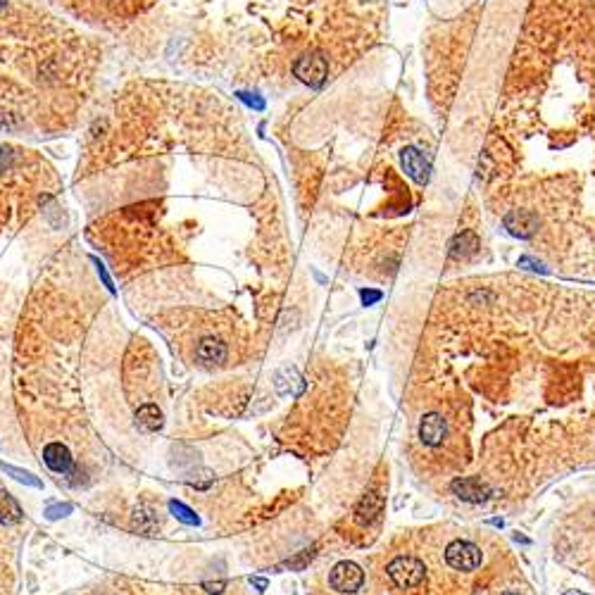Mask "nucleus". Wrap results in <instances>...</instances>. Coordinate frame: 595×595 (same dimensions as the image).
Masks as SVG:
<instances>
[{
  "label": "nucleus",
  "mask_w": 595,
  "mask_h": 595,
  "mask_svg": "<svg viewBox=\"0 0 595 595\" xmlns=\"http://www.w3.org/2000/svg\"><path fill=\"white\" fill-rule=\"evenodd\" d=\"M386 574L400 591H415V588H419L427 581V566H424V562L419 557L398 555V557L388 562Z\"/></svg>",
  "instance_id": "obj_1"
},
{
  "label": "nucleus",
  "mask_w": 595,
  "mask_h": 595,
  "mask_svg": "<svg viewBox=\"0 0 595 595\" xmlns=\"http://www.w3.org/2000/svg\"><path fill=\"white\" fill-rule=\"evenodd\" d=\"M328 586L336 593H357L365 586V571H362L360 564L343 560V562L333 564V569L328 571Z\"/></svg>",
  "instance_id": "obj_2"
},
{
  "label": "nucleus",
  "mask_w": 595,
  "mask_h": 595,
  "mask_svg": "<svg viewBox=\"0 0 595 595\" xmlns=\"http://www.w3.org/2000/svg\"><path fill=\"white\" fill-rule=\"evenodd\" d=\"M481 560H484L481 548L469 541H462V538L450 541L445 548V562L457 571H474L476 566H481Z\"/></svg>",
  "instance_id": "obj_3"
},
{
  "label": "nucleus",
  "mask_w": 595,
  "mask_h": 595,
  "mask_svg": "<svg viewBox=\"0 0 595 595\" xmlns=\"http://www.w3.org/2000/svg\"><path fill=\"white\" fill-rule=\"evenodd\" d=\"M293 72L310 88H322L328 77V62L322 53H308L293 65Z\"/></svg>",
  "instance_id": "obj_4"
},
{
  "label": "nucleus",
  "mask_w": 595,
  "mask_h": 595,
  "mask_svg": "<svg viewBox=\"0 0 595 595\" xmlns=\"http://www.w3.org/2000/svg\"><path fill=\"white\" fill-rule=\"evenodd\" d=\"M400 164L402 172L419 186H427L429 179H431V160L415 145H405L400 150Z\"/></svg>",
  "instance_id": "obj_5"
},
{
  "label": "nucleus",
  "mask_w": 595,
  "mask_h": 595,
  "mask_svg": "<svg viewBox=\"0 0 595 595\" xmlns=\"http://www.w3.org/2000/svg\"><path fill=\"white\" fill-rule=\"evenodd\" d=\"M502 226L509 236L519 238V241H529L538 234V214L531 212V209H509V212L502 217Z\"/></svg>",
  "instance_id": "obj_6"
},
{
  "label": "nucleus",
  "mask_w": 595,
  "mask_h": 595,
  "mask_svg": "<svg viewBox=\"0 0 595 595\" xmlns=\"http://www.w3.org/2000/svg\"><path fill=\"white\" fill-rule=\"evenodd\" d=\"M450 491L455 493L460 500L474 502V505L486 502L491 498V489L481 479H476V476H462V479H455L450 484Z\"/></svg>",
  "instance_id": "obj_7"
},
{
  "label": "nucleus",
  "mask_w": 595,
  "mask_h": 595,
  "mask_svg": "<svg viewBox=\"0 0 595 595\" xmlns=\"http://www.w3.org/2000/svg\"><path fill=\"white\" fill-rule=\"evenodd\" d=\"M479 248H481V241H479V236H476V231L464 229L450 238V243H447V255H450V260H469L479 253Z\"/></svg>",
  "instance_id": "obj_8"
},
{
  "label": "nucleus",
  "mask_w": 595,
  "mask_h": 595,
  "mask_svg": "<svg viewBox=\"0 0 595 595\" xmlns=\"http://www.w3.org/2000/svg\"><path fill=\"white\" fill-rule=\"evenodd\" d=\"M226 355H229V350H226V343H222L219 338L214 336H205L200 343H198L196 348V357L200 365L205 367H219L226 362Z\"/></svg>",
  "instance_id": "obj_9"
},
{
  "label": "nucleus",
  "mask_w": 595,
  "mask_h": 595,
  "mask_svg": "<svg viewBox=\"0 0 595 595\" xmlns=\"http://www.w3.org/2000/svg\"><path fill=\"white\" fill-rule=\"evenodd\" d=\"M445 419L438 415V412H427L419 422V438H422L424 445H441L445 438Z\"/></svg>",
  "instance_id": "obj_10"
},
{
  "label": "nucleus",
  "mask_w": 595,
  "mask_h": 595,
  "mask_svg": "<svg viewBox=\"0 0 595 595\" xmlns=\"http://www.w3.org/2000/svg\"><path fill=\"white\" fill-rule=\"evenodd\" d=\"M43 462L48 464V469H53L55 474H70L72 467H74V460H72L70 447L62 445V443H48V445H45Z\"/></svg>",
  "instance_id": "obj_11"
},
{
  "label": "nucleus",
  "mask_w": 595,
  "mask_h": 595,
  "mask_svg": "<svg viewBox=\"0 0 595 595\" xmlns=\"http://www.w3.org/2000/svg\"><path fill=\"white\" fill-rule=\"evenodd\" d=\"M383 509V495L379 491H370L362 495L360 505H357L355 509V521L362 526H370L374 524V521L379 519V514H381Z\"/></svg>",
  "instance_id": "obj_12"
},
{
  "label": "nucleus",
  "mask_w": 595,
  "mask_h": 595,
  "mask_svg": "<svg viewBox=\"0 0 595 595\" xmlns=\"http://www.w3.org/2000/svg\"><path fill=\"white\" fill-rule=\"evenodd\" d=\"M274 386L281 395H300L305 390V381L296 367H283V370L276 372Z\"/></svg>",
  "instance_id": "obj_13"
},
{
  "label": "nucleus",
  "mask_w": 595,
  "mask_h": 595,
  "mask_svg": "<svg viewBox=\"0 0 595 595\" xmlns=\"http://www.w3.org/2000/svg\"><path fill=\"white\" fill-rule=\"evenodd\" d=\"M162 424H164L162 410L157 405H152V402H148V405H141L138 410H136V427H138L143 434L160 431Z\"/></svg>",
  "instance_id": "obj_14"
},
{
  "label": "nucleus",
  "mask_w": 595,
  "mask_h": 595,
  "mask_svg": "<svg viewBox=\"0 0 595 595\" xmlns=\"http://www.w3.org/2000/svg\"><path fill=\"white\" fill-rule=\"evenodd\" d=\"M22 517H24V512H22L19 502L8 491L0 489V524H17V521H22Z\"/></svg>",
  "instance_id": "obj_15"
},
{
  "label": "nucleus",
  "mask_w": 595,
  "mask_h": 595,
  "mask_svg": "<svg viewBox=\"0 0 595 595\" xmlns=\"http://www.w3.org/2000/svg\"><path fill=\"white\" fill-rule=\"evenodd\" d=\"M134 526L141 531V534H152V531L160 526V519H157L155 509L150 507H138L134 514Z\"/></svg>",
  "instance_id": "obj_16"
},
{
  "label": "nucleus",
  "mask_w": 595,
  "mask_h": 595,
  "mask_svg": "<svg viewBox=\"0 0 595 595\" xmlns=\"http://www.w3.org/2000/svg\"><path fill=\"white\" fill-rule=\"evenodd\" d=\"M169 512H172L179 521H184V524H189V526L200 524V519H198V514L193 512V509L186 507L184 502H179V500H169Z\"/></svg>",
  "instance_id": "obj_17"
},
{
  "label": "nucleus",
  "mask_w": 595,
  "mask_h": 595,
  "mask_svg": "<svg viewBox=\"0 0 595 595\" xmlns=\"http://www.w3.org/2000/svg\"><path fill=\"white\" fill-rule=\"evenodd\" d=\"M0 469H3V472H8V474H13V479H17L19 481V484H26V486H33V489H41V479H36V476L33 474H29V472H24V469H17V467H13V464H5V462H0Z\"/></svg>",
  "instance_id": "obj_18"
},
{
  "label": "nucleus",
  "mask_w": 595,
  "mask_h": 595,
  "mask_svg": "<svg viewBox=\"0 0 595 595\" xmlns=\"http://www.w3.org/2000/svg\"><path fill=\"white\" fill-rule=\"evenodd\" d=\"M517 267H521V269H529V271H541V274H548V267H546V264H543L541 260H536V257H529V255H524V257H519Z\"/></svg>",
  "instance_id": "obj_19"
},
{
  "label": "nucleus",
  "mask_w": 595,
  "mask_h": 595,
  "mask_svg": "<svg viewBox=\"0 0 595 595\" xmlns=\"http://www.w3.org/2000/svg\"><path fill=\"white\" fill-rule=\"evenodd\" d=\"M13 162H15V155L8 148H3V145H0V174L8 172V169L13 167Z\"/></svg>",
  "instance_id": "obj_20"
},
{
  "label": "nucleus",
  "mask_w": 595,
  "mask_h": 595,
  "mask_svg": "<svg viewBox=\"0 0 595 595\" xmlns=\"http://www.w3.org/2000/svg\"><path fill=\"white\" fill-rule=\"evenodd\" d=\"M70 512H72V505H53V507H48V519H60Z\"/></svg>",
  "instance_id": "obj_21"
},
{
  "label": "nucleus",
  "mask_w": 595,
  "mask_h": 595,
  "mask_svg": "<svg viewBox=\"0 0 595 595\" xmlns=\"http://www.w3.org/2000/svg\"><path fill=\"white\" fill-rule=\"evenodd\" d=\"M360 298L365 305H374L381 300V291H360Z\"/></svg>",
  "instance_id": "obj_22"
},
{
  "label": "nucleus",
  "mask_w": 595,
  "mask_h": 595,
  "mask_svg": "<svg viewBox=\"0 0 595 595\" xmlns=\"http://www.w3.org/2000/svg\"><path fill=\"white\" fill-rule=\"evenodd\" d=\"M238 98H241V100H246L248 105L257 107V110H262V107H264V103H262V100H260V98H251V95H248V93H238Z\"/></svg>",
  "instance_id": "obj_23"
},
{
  "label": "nucleus",
  "mask_w": 595,
  "mask_h": 595,
  "mask_svg": "<svg viewBox=\"0 0 595 595\" xmlns=\"http://www.w3.org/2000/svg\"><path fill=\"white\" fill-rule=\"evenodd\" d=\"M251 583L255 588H260V591H264V588H267V579H251Z\"/></svg>",
  "instance_id": "obj_24"
},
{
  "label": "nucleus",
  "mask_w": 595,
  "mask_h": 595,
  "mask_svg": "<svg viewBox=\"0 0 595 595\" xmlns=\"http://www.w3.org/2000/svg\"><path fill=\"white\" fill-rule=\"evenodd\" d=\"M562 595H586V593H581V591H566V593H562Z\"/></svg>",
  "instance_id": "obj_25"
},
{
  "label": "nucleus",
  "mask_w": 595,
  "mask_h": 595,
  "mask_svg": "<svg viewBox=\"0 0 595 595\" xmlns=\"http://www.w3.org/2000/svg\"><path fill=\"white\" fill-rule=\"evenodd\" d=\"M5 5H8V0H0V13L5 10Z\"/></svg>",
  "instance_id": "obj_26"
},
{
  "label": "nucleus",
  "mask_w": 595,
  "mask_h": 595,
  "mask_svg": "<svg viewBox=\"0 0 595 595\" xmlns=\"http://www.w3.org/2000/svg\"><path fill=\"white\" fill-rule=\"evenodd\" d=\"M502 595H519V593H514V591H505V593H502Z\"/></svg>",
  "instance_id": "obj_27"
}]
</instances>
